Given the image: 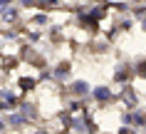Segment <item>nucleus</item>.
Listing matches in <instances>:
<instances>
[{"instance_id":"obj_1","label":"nucleus","mask_w":146,"mask_h":134,"mask_svg":"<svg viewBox=\"0 0 146 134\" xmlns=\"http://www.w3.org/2000/svg\"><path fill=\"white\" fill-rule=\"evenodd\" d=\"M129 3H134V5H139V3H141V0H129Z\"/></svg>"},{"instance_id":"obj_2","label":"nucleus","mask_w":146,"mask_h":134,"mask_svg":"<svg viewBox=\"0 0 146 134\" xmlns=\"http://www.w3.org/2000/svg\"><path fill=\"white\" fill-rule=\"evenodd\" d=\"M144 112H146V107H144Z\"/></svg>"}]
</instances>
